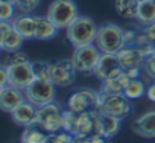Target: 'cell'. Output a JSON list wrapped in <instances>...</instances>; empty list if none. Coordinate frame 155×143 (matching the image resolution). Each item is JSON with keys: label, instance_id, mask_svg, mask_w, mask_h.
Listing matches in <instances>:
<instances>
[{"label": "cell", "instance_id": "obj_43", "mask_svg": "<svg viewBox=\"0 0 155 143\" xmlns=\"http://www.w3.org/2000/svg\"><path fill=\"white\" fill-rule=\"evenodd\" d=\"M152 44H153V50H155V41H153V43H152Z\"/></svg>", "mask_w": 155, "mask_h": 143}, {"label": "cell", "instance_id": "obj_19", "mask_svg": "<svg viewBox=\"0 0 155 143\" xmlns=\"http://www.w3.org/2000/svg\"><path fill=\"white\" fill-rule=\"evenodd\" d=\"M135 20L141 28L155 23V0H140Z\"/></svg>", "mask_w": 155, "mask_h": 143}, {"label": "cell", "instance_id": "obj_39", "mask_svg": "<svg viewBox=\"0 0 155 143\" xmlns=\"http://www.w3.org/2000/svg\"><path fill=\"white\" fill-rule=\"evenodd\" d=\"M73 140H74V143H90L91 137L84 135V134H76V135H73Z\"/></svg>", "mask_w": 155, "mask_h": 143}, {"label": "cell", "instance_id": "obj_22", "mask_svg": "<svg viewBox=\"0 0 155 143\" xmlns=\"http://www.w3.org/2000/svg\"><path fill=\"white\" fill-rule=\"evenodd\" d=\"M97 114H99L97 111H85L82 114H78V134H84V135L91 137L94 119Z\"/></svg>", "mask_w": 155, "mask_h": 143}, {"label": "cell", "instance_id": "obj_12", "mask_svg": "<svg viewBox=\"0 0 155 143\" xmlns=\"http://www.w3.org/2000/svg\"><path fill=\"white\" fill-rule=\"evenodd\" d=\"M119 58V64L123 70H129V68H143L144 67V55L141 52L140 47L137 46H125L122 50H119L117 53Z\"/></svg>", "mask_w": 155, "mask_h": 143}, {"label": "cell", "instance_id": "obj_31", "mask_svg": "<svg viewBox=\"0 0 155 143\" xmlns=\"http://www.w3.org/2000/svg\"><path fill=\"white\" fill-rule=\"evenodd\" d=\"M50 143H74V140L71 134L65 131H59L56 134H50Z\"/></svg>", "mask_w": 155, "mask_h": 143}, {"label": "cell", "instance_id": "obj_3", "mask_svg": "<svg viewBox=\"0 0 155 143\" xmlns=\"http://www.w3.org/2000/svg\"><path fill=\"white\" fill-rule=\"evenodd\" d=\"M79 15V8L73 0H53L47 9V17L58 29H67Z\"/></svg>", "mask_w": 155, "mask_h": 143}, {"label": "cell", "instance_id": "obj_28", "mask_svg": "<svg viewBox=\"0 0 155 143\" xmlns=\"http://www.w3.org/2000/svg\"><path fill=\"white\" fill-rule=\"evenodd\" d=\"M40 3H41V0H17V2H15V11L18 14L31 15L32 12L37 11Z\"/></svg>", "mask_w": 155, "mask_h": 143}, {"label": "cell", "instance_id": "obj_6", "mask_svg": "<svg viewBox=\"0 0 155 143\" xmlns=\"http://www.w3.org/2000/svg\"><path fill=\"white\" fill-rule=\"evenodd\" d=\"M35 125L49 134H56L62 131V108L56 102L40 107Z\"/></svg>", "mask_w": 155, "mask_h": 143}, {"label": "cell", "instance_id": "obj_8", "mask_svg": "<svg viewBox=\"0 0 155 143\" xmlns=\"http://www.w3.org/2000/svg\"><path fill=\"white\" fill-rule=\"evenodd\" d=\"M102 52L97 49L96 44H88L82 47H74L71 61L78 72H84V73H93Z\"/></svg>", "mask_w": 155, "mask_h": 143}, {"label": "cell", "instance_id": "obj_34", "mask_svg": "<svg viewBox=\"0 0 155 143\" xmlns=\"http://www.w3.org/2000/svg\"><path fill=\"white\" fill-rule=\"evenodd\" d=\"M0 85L6 87L9 85V73H8V65L0 64Z\"/></svg>", "mask_w": 155, "mask_h": 143}, {"label": "cell", "instance_id": "obj_11", "mask_svg": "<svg viewBox=\"0 0 155 143\" xmlns=\"http://www.w3.org/2000/svg\"><path fill=\"white\" fill-rule=\"evenodd\" d=\"M123 68L120 67L119 64V58L116 53H102L101 55V59L93 72V75L96 78H99L101 81H105L111 76H116L119 75Z\"/></svg>", "mask_w": 155, "mask_h": 143}, {"label": "cell", "instance_id": "obj_17", "mask_svg": "<svg viewBox=\"0 0 155 143\" xmlns=\"http://www.w3.org/2000/svg\"><path fill=\"white\" fill-rule=\"evenodd\" d=\"M132 129L141 137L153 138L155 137V111H149L137 117V120L132 125Z\"/></svg>", "mask_w": 155, "mask_h": 143}, {"label": "cell", "instance_id": "obj_7", "mask_svg": "<svg viewBox=\"0 0 155 143\" xmlns=\"http://www.w3.org/2000/svg\"><path fill=\"white\" fill-rule=\"evenodd\" d=\"M99 104V91L93 88H81L71 93L67 101V110L74 114H82L85 111H97Z\"/></svg>", "mask_w": 155, "mask_h": 143}, {"label": "cell", "instance_id": "obj_42", "mask_svg": "<svg viewBox=\"0 0 155 143\" xmlns=\"http://www.w3.org/2000/svg\"><path fill=\"white\" fill-rule=\"evenodd\" d=\"M2 90H3V87H2V85H0V93H2Z\"/></svg>", "mask_w": 155, "mask_h": 143}, {"label": "cell", "instance_id": "obj_14", "mask_svg": "<svg viewBox=\"0 0 155 143\" xmlns=\"http://www.w3.org/2000/svg\"><path fill=\"white\" fill-rule=\"evenodd\" d=\"M37 114H38V108L34 104H31L29 101H25L21 105H18L11 113L12 120L17 125L25 126V128L26 126H32V125L37 123Z\"/></svg>", "mask_w": 155, "mask_h": 143}, {"label": "cell", "instance_id": "obj_9", "mask_svg": "<svg viewBox=\"0 0 155 143\" xmlns=\"http://www.w3.org/2000/svg\"><path fill=\"white\" fill-rule=\"evenodd\" d=\"M76 67L70 59H56L50 62V81L55 87L65 88L74 82L76 78Z\"/></svg>", "mask_w": 155, "mask_h": 143}, {"label": "cell", "instance_id": "obj_15", "mask_svg": "<svg viewBox=\"0 0 155 143\" xmlns=\"http://www.w3.org/2000/svg\"><path fill=\"white\" fill-rule=\"evenodd\" d=\"M14 29L25 38V40H35V32H37V18L35 15H28V14H18L12 20Z\"/></svg>", "mask_w": 155, "mask_h": 143}, {"label": "cell", "instance_id": "obj_16", "mask_svg": "<svg viewBox=\"0 0 155 143\" xmlns=\"http://www.w3.org/2000/svg\"><path fill=\"white\" fill-rule=\"evenodd\" d=\"M129 81H131V79H129V76L126 75V72L122 70L119 75L111 76V78L102 81V88H101V91H102L104 95H107V96H110V95H123V91H125V88H126V85H128Z\"/></svg>", "mask_w": 155, "mask_h": 143}, {"label": "cell", "instance_id": "obj_44", "mask_svg": "<svg viewBox=\"0 0 155 143\" xmlns=\"http://www.w3.org/2000/svg\"><path fill=\"white\" fill-rule=\"evenodd\" d=\"M0 50H2V47H0Z\"/></svg>", "mask_w": 155, "mask_h": 143}, {"label": "cell", "instance_id": "obj_25", "mask_svg": "<svg viewBox=\"0 0 155 143\" xmlns=\"http://www.w3.org/2000/svg\"><path fill=\"white\" fill-rule=\"evenodd\" d=\"M146 85H144V82L138 78V79H131L129 82H128V85H126V88H125V91H123V95L129 99V101H134V99H140V98H143L144 95H146Z\"/></svg>", "mask_w": 155, "mask_h": 143}, {"label": "cell", "instance_id": "obj_23", "mask_svg": "<svg viewBox=\"0 0 155 143\" xmlns=\"http://www.w3.org/2000/svg\"><path fill=\"white\" fill-rule=\"evenodd\" d=\"M25 43V38L12 28L11 32L2 40V43H0V47H2V50H5L6 53L9 52H15V50H20L21 46Z\"/></svg>", "mask_w": 155, "mask_h": 143}, {"label": "cell", "instance_id": "obj_29", "mask_svg": "<svg viewBox=\"0 0 155 143\" xmlns=\"http://www.w3.org/2000/svg\"><path fill=\"white\" fill-rule=\"evenodd\" d=\"M25 62H29V56L21 50L9 52L8 56L5 58V65H15V64H25Z\"/></svg>", "mask_w": 155, "mask_h": 143}, {"label": "cell", "instance_id": "obj_33", "mask_svg": "<svg viewBox=\"0 0 155 143\" xmlns=\"http://www.w3.org/2000/svg\"><path fill=\"white\" fill-rule=\"evenodd\" d=\"M143 70H144V73H146L152 81H155V55H152V56L146 58Z\"/></svg>", "mask_w": 155, "mask_h": 143}, {"label": "cell", "instance_id": "obj_26", "mask_svg": "<svg viewBox=\"0 0 155 143\" xmlns=\"http://www.w3.org/2000/svg\"><path fill=\"white\" fill-rule=\"evenodd\" d=\"M62 131L71 135L78 134V114L70 110H62Z\"/></svg>", "mask_w": 155, "mask_h": 143}, {"label": "cell", "instance_id": "obj_24", "mask_svg": "<svg viewBox=\"0 0 155 143\" xmlns=\"http://www.w3.org/2000/svg\"><path fill=\"white\" fill-rule=\"evenodd\" d=\"M101 117H102V123H104V137L111 138V137L117 135V132L120 131V126H122V119L110 116V114H104V113H101Z\"/></svg>", "mask_w": 155, "mask_h": 143}, {"label": "cell", "instance_id": "obj_45", "mask_svg": "<svg viewBox=\"0 0 155 143\" xmlns=\"http://www.w3.org/2000/svg\"><path fill=\"white\" fill-rule=\"evenodd\" d=\"M138 2H140V0H138Z\"/></svg>", "mask_w": 155, "mask_h": 143}, {"label": "cell", "instance_id": "obj_1", "mask_svg": "<svg viewBox=\"0 0 155 143\" xmlns=\"http://www.w3.org/2000/svg\"><path fill=\"white\" fill-rule=\"evenodd\" d=\"M97 29L99 26L91 17L79 15L65 29V35H67L68 43L73 47H82V46L94 44Z\"/></svg>", "mask_w": 155, "mask_h": 143}, {"label": "cell", "instance_id": "obj_13", "mask_svg": "<svg viewBox=\"0 0 155 143\" xmlns=\"http://www.w3.org/2000/svg\"><path fill=\"white\" fill-rule=\"evenodd\" d=\"M25 101H26V96L23 90L15 88L12 85H6L0 93V110L5 113H12Z\"/></svg>", "mask_w": 155, "mask_h": 143}, {"label": "cell", "instance_id": "obj_38", "mask_svg": "<svg viewBox=\"0 0 155 143\" xmlns=\"http://www.w3.org/2000/svg\"><path fill=\"white\" fill-rule=\"evenodd\" d=\"M141 70L143 68H129V70H125L126 75L129 76V79H138L140 75H141Z\"/></svg>", "mask_w": 155, "mask_h": 143}, {"label": "cell", "instance_id": "obj_37", "mask_svg": "<svg viewBox=\"0 0 155 143\" xmlns=\"http://www.w3.org/2000/svg\"><path fill=\"white\" fill-rule=\"evenodd\" d=\"M146 98L150 102H155V81L150 85H147V88H146Z\"/></svg>", "mask_w": 155, "mask_h": 143}, {"label": "cell", "instance_id": "obj_20", "mask_svg": "<svg viewBox=\"0 0 155 143\" xmlns=\"http://www.w3.org/2000/svg\"><path fill=\"white\" fill-rule=\"evenodd\" d=\"M21 143H50V134L37 125L26 126L21 134Z\"/></svg>", "mask_w": 155, "mask_h": 143}, {"label": "cell", "instance_id": "obj_21", "mask_svg": "<svg viewBox=\"0 0 155 143\" xmlns=\"http://www.w3.org/2000/svg\"><path fill=\"white\" fill-rule=\"evenodd\" d=\"M138 0H114L116 14L125 20H135Z\"/></svg>", "mask_w": 155, "mask_h": 143}, {"label": "cell", "instance_id": "obj_5", "mask_svg": "<svg viewBox=\"0 0 155 143\" xmlns=\"http://www.w3.org/2000/svg\"><path fill=\"white\" fill-rule=\"evenodd\" d=\"M25 96H26V101H29L37 108H40V107L55 102L56 87L52 84V81L34 79L32 84L25 90Z\"/></svg>", "mask_w": 155, "mask_h": 143}, {"label": "cell", "instance_id": "obj_41", "mask_svg": "<svg viewBox=\"0 0 155 143\" xmlns=\"http://www.w3.org/2000/svg\"><path fill=\"white\" fill-rule=\"evenodd\" d=\"M0 2H6V3H12V5H15L17 0H0Z\"/></svg>", "mask_w": 155, "mask_h": 143}, {"label": "cell", "instance_id": "obj_36", "mask_svg": "<svg viewBox=\"0 0 155 143\" xmlns=\"http://www.w3.org/2000/svg\"><path fill=\"white\" fill-rule=\"evenodd\" d=\"M141 31H143V34L146 35V38L149 40V43H153V41H155V23L141 28Z\"/></svg>", "mask_w": 155, "mask_h": 143}, {"label": "cell", "instance_id": "obj_35", "mask_svg": "<svg viewBox=\"0 0 155 143\" xmlns=\"http://www.w3.org/2000/svg\"><path fill=\"white\" fill-rule=\"evenodd\" d=\"M12 22H0V43H2V40L11 32L12 29Z\"/></svg>", "mask_w": 155, "mask_h": 143}, {"label": "cell", "instance_id": "obj_40", "mask_svg": "<svg viewBox=\"0 0 155 143\" xmlns=\"http://www.w3.org/2000/svg\"><path fill=\"white\" fill-rule=\"evenodd\" d=\"M90 143H107V138L105 137H91Z\"/></svg>", "mask_w": 155, "mask_h": 143}, {"label": "cell", "instance_id": "obj_30", "mask_svg": "<svg viewBox=\"0 0 155 143\" xmlns=\"http://www.w3.org/2000/svg\"><path fill=\"white\" fill-rule=\"evenodd\" d=\"M15 5L0 2V22H12L15 17Z\"/></svg>", "mask_w": 155, "mask_h": 143}, {"label": "cell", "instance_id": "obj_27", "mask_svg": "<svg viewBox=\"0 0 155 143\" xmlns=\"http://www.w3.org/2000/svg\"><path fill=\"white\" fill-rule=\"evenodd\" d=\"M32 70H34L35 79L50 81V62H47V61H34L32 62Z\"/></svg>", "mask_w": 155, "mask_h": 143}, {"label": "cell", "instance_id": "obj_18", "mask_svg": "<svg viewBox=\"0 0 155 143\" xmlns=\"http://www.w3.org/2000/svg\"><path fill=\"white\" fill-rule=\"evenodd\" d=\"M37 18V32H35V40L40 41H47L56 37L58 34V28L55 26V23L47 17V15H35Z\"/></svg>", "mask_w": 155, "mask_h": 143}, {"label": "cell", "instance_id": "obj_4", "mask_svg": "<svg viewBox=\"0 0 155 143\" xmlns=\"http://www.w3.org/2000/svg\"><path fill=\"white\" fill-rule=\"evenodd\" d=\"M132 110L131 101L125 96V95H104L102 91H99V104H97V113H104V114H110L119 119H125L129 116Z\"/></svg>", "mask_w": 155, "mask_h": 143}, {"label": "cell", "instance_id": "obj_10", "mask_svg": "<svg viewBox=\"0 0 155 143\" xmlns=\"http://www.w3.org/2000/svg\"><path fill=\"white\" fill-rule=\"evenodd\" d=\"M8 73H9V85L26 90L32 81L35 79L34 70H32V61L25 62V64H15V65H8Z\"/></svg>", "mask_w": 155, "mask_h": 143}, {"label": "cell", "instance_id": "obj_2", "mask_svg": "<svg viewBox=\"0 0 155 143\" xmlns=\"http://www.w3.org/2000/svg\"><path fill=\"white\" fill-rule=\"evenodd\" d=\"M94 44L102 53H117L125 47L123 29L116 23H104L97 29Z\"/></svg>", "mask_w": 155, "mask_h": 143}, {"label": "cell", "instance_id": "obj_32", "mask_svg": "<svg viewBox=\"0 0 155 143\" xmlns=\"http://www.w3.org/2000/svg\"><path fill=\"white\" fill-rule=\"evenodd\" d=\"M137 35H138V29H123V38H125V46H135L137 41Z\"/></svg>", "mask_w": 155, "mask_h": 143}]
</instances>
